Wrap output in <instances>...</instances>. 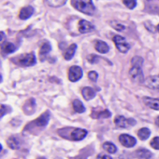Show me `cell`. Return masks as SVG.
<instances>
[{"label":"cell","instance_id":"15","mask_svg":"<svg viewBox=\"0 0 159 159\" xmlns=\"http://www.w3.org/2000/svg\"><path fill=\"white\" fill-rule=\"evenodd\" d=\"M143 102L146 106L151 109L159 110V99H154L150 97H143Z\"/></svg>","mask_w":159,"mask_h":159},{"label":"cell","instance_id":"21","mask_svg":"<svg viewBox=\"0 0 159 159\" xmlns=\"http://www.w3.org/2000/svg\"><path fill=\"white\" fill-rule=\"evenodd\" d=\"M82 96H83L84 100H86V101H90L96 96L95 90L93 89H91V88H88V87L84 88L82 90Z\"/></svg>","mask_w":159,"mask_h":159},{"label":"cell","instance_id":"6","mask_svg":"<svg viewBox=\"0 0 159 159\" xmlns=\"http://www.w3.org/2000/svg\"><path fill=\"white\" fill-rule=\"evenodd\" d=\"M113 42H114L117 49L122 53H127L130 48L129 44L127 42L125 37H123L121 35H114L113 36Z\"/></svg>","mask_w":159,"mask_h":159},{"label":"cell","instance_id":"17","mask_svg":"<svg viewBox=\"0 0 159 159\" xmlns=\"http://www.w3.org/2000/svg\"><path fill=\"white\" fill-rule=\"evenodd\" d=\"M52 48H51V44L49 42H44L41 47H40V49H39V58H40V61H44L46 56L48 55V53L51 51Z\"/></svg>","mask_w":159,"mask_h":159},{"label":"cell","instance_id":"27","mask_svg":"<svg viewBox=\"0 0 159 159\" xmlns=\"http://www.w3.org/2000/svg\"><path fill=\"white\" fill-rule=\"evenodd\" d=\"M123 3L128 7V8H130V9H133L135 7H136V5H137V1H135V0H130V1H123Z\"/></svg>","mask_w":159,"mask_h":159},{"label":"cell","instance_id":"4","mask_svg":"<svg viewBox=\"0 0 159 159\" xmlns=\"http://www.w3.org/2000/svg\"><path fill=\"white\" fill-rule=\"evenodd\" d=\"M71 4L76 9L87 15H93L96 9L93 2L90 0H77V1L72 0Z\"/></svg>","mask_w":159,"mask_h":159},{"label":"cell","instance_id":"11","mask_svg":"<svg viewBox=\"0 0 159 159\" xmlns=\"http://www.w3.org/2000/svg\"><path fill=\"white\" fill-rule=\"evenodd\" d=\"M22 110L26 115L31 116L36 110V102H35V100L34 99L27 100L25 102V103L23 104V106H22Z\"/></svg>","mask_w":159,"mask_h":159},{"label":"cell","instance_id":"14","mask_svg":"<svg viewBox=\"0 0 159 159\" xmlns=\"http://www.w3.org/2000/svg\"><path fill=\"white\" fill-rule=\"evenodd\" d=\"M21 143H22V141L19 137L17 136H10L7 140V144L8 145L9 148L13 149V150H16V149H19L21 147Z\"/></svg>","mask_w":159,"mask_h":159},{"label":"cell","instance_id":"23","mask_svg":"<svg viewBox=\"0 0 159 159\" xmlns=\"http://www.w3.org/2000/svg\"><path fill=\"white\" fill-rule=\"evenodd\" d=\"M111 116H112V114L108 110H102V111H99V112L94 111L93 114H92V117H94V118H108Z\"/></svg>","mask_w":159,"mask_h":159},{"label":"cell","instance_id":"30","mask_svg":"<svg viewBox=\"0 0 159 159\" xmlns=\"http://www.w3.org/2000/svg\"><path fill=\"white\" fill-rule=\"evenodd\" d=\"M88 77H89V79H90V80H92V81L96 82V81L97 80L98 75H97V72H95V71H91V72H89V73H88Z\"/></svg>","mask_w":159,"mask_h":159},{"label":"cell","instance_id":"19","mask_svg":"<svg viewBox=\"0 0 159 159\" xmlns=\"http://www.w3.org/2000/svg\"><path fill=\"white\" fill-rule=\"evenodd\" d=\"M95 48H96V50L97 51H98L99 53H102V54L107 53L109 51V49H110L109 46L105 42H103L101 40H98V41L96 42Z\"/></svg>","mask_w":159,"mask_h":159},{"label":"cell","instance_id":"10","mask_svg":"<svg viewBox=\"0 0 159 159\" xmlns=\"http://www.w3.org/2000/svg\"><path fill=\"white\" fill-rule=\"evenodd\" d=\"M143 83L147 88H149L151 89L159 90V75L149 76L144 80Z\"/></svg>","mask_w":159,"mask_h":159},{"label":"cell","instance_id":"29","mask_svg":"<svg viewBox=\"0 0 159 159\" xmlns=\"http://www.w3.org/2000/svg\"><path fill=\"white\" fill-rule=\"evenodd\" d=\"M111 24H112V26L114 29H116L117 31H122V30H124V29H125V26H124L123 24H121V23L117 22V21H112V22H111Z\"/></svg>","mask_w":159,"mask_h":159},{"label":"cell","instance_id":"24","mask_svg":"<svg viewBox=\"0 0 159 159\" xmlns=\"http://www.w3.org/2000/svg\"><path fill=\"white\" fill-rule=\"evenodd\" d=\"M150 134H151V131H150V129H147V128H142V129H141L138 131V137H140V139L142 140V141L147 140V139L149 138Z\"/></svg>","mask_w":159,"mask_h":159},{"label":"cell","instance_id":"33","mask_svg":"<svg viewBox=\"0 0 159 159\" xmlns=\"http://www.w3.org/2000/svg\"><path fill=\"white\" fill-rule=\"evenodd\" d=\"M156 124H157V126L159 128V116L157 117V119H156Z\"/></svg>","mask_w":159,"mask_h":159},{"label":"cell","instance_id":"31","mask_svg":"<svg viewBox=\"0 0 159 159\" xmlns=\"http://www.w3.org/2000/svg\"><path fill=\"white\" fill-rule=\"evenodd\" d=\"M97 159H112L110 156H108V155H104V154H100Z\"/></svg>","mask_w":159,"mask_h":159},{"label":"cell","instance_id":"25","mask_svg":"<svg viewBox=\"0 0 159 159\" xmlns=\"http://www.w3.org/2000/svg\"><path fill=\"white\" fill-rule=\"evenodd\" d=\"M103 149L106 150V151H107L108 153H110V154H115L116 151H117V147H116L113 143H109V142L103 143Z\"/></svg>","mask_w":159,"mask_h":159},{"label":"cell","instance_id":"2","mask_svg":"<svg viewBox=\"0 0 159 159\" xmlns=\"http://www.w3.org/2000/svg\"><path fill=\"white\" fill-rule=\"evenodd\" d=\"M57 133L64 139L71 140V141H82L83 140L86 135L87 131L82 129H76V128H64L58 129Z\"/></svg>","mask_w":159,"mask_h":159},{"label":"cell","instance_id":"36","mask_svg":"<svg viewBox=\"0 0 159 159\" xmlns=\"http://www.w3.org/2000/svg\"><path fill=\"white\" fill-rule=\"evenodd\" d=\"M0 82H1V75H0Z\"/></svg>","mask_w":159,"mask_h":159},{"label":"cell","instance_id":"13","mask_svg":"<svg viewBox=\"0 0 159 159\" xmlns=\"http://www.w3.org/2000/svg\"><path fill=\"white\" fill-rule=\"evenodd\" d=\"M34 13V7L31 6H26L21 8L19 13V18L21 20H27L29 19Z\"/></svg>","mask_w":159,"mask_h":159},{"label":"cell","instance_id":"5","mask_svg":"<svg viewBox=\"0 0 159 159\" xmlns=\"http://www.w3.org/2000/svg\"><path fill=\"white\" fill-rule=\"evenodd\" d=\"M11 61H13L15 64L23 66V67L32 66L36 63V56L33 52L22 54L20 56L14 57L13 59H11Z\"/></svg>","mask_w":159,"mask_h":159},{"label":"cell","instance_id":"26","mask_svg":"<svg viewBox=\"0 0 159 159\" xmlns=\"http://www.w3.org/2000/svg\"><path fill=\"white\" fill-rule=\"evenodd\" d=\"M10 112H11V108H10L9 106L4 105V104H0V119H1L4 116L7 115V114L10 113Z\"/></svg>","mask_w":159,"mask_h":159},{"label":"cell","instance_id":"16","mask_svg":"<svg viewBox=\"0 0 159 159\" xmlns=\"http://www.w3.org/2000/svg\"><path fill=\"white\" fill-rule=\"evenodd\" d=\"M16 50V47L10 42H4L1 45V53L4 55L11 54Z\"/></svg>","mask_w":159,"mask_h":159},{"label":"cell","instance_id":"12","mask_svg":"<svg viewBox=\"0 0 159 159\" xmlns=\"http://www.w3.org/2000/svg\"><path fill=\"white\" fill-rule=\"evenodd\" d=\"M78 25H79V31L82 34H86V33H89L92 30H94V25L85 20H81L79 21Z\"/></svg>","mask_w":159,"mask_h":159},{"label":"cell","instance_id":"7","mask_svg":"<svg viewBox=\"0 0 159 159\" xmlns=\"http://www.w3.org/2000/svg\"><path fill=\"white\" fill-rule=\"evenodd\" d=\"M114 122L117 127L122 128V129H127L129 127H132L136 124V120L133 118H126L123 116H118L115 117Z\"/></svg>","mask_w":159,"mask_h":159},{"label":"cell","instance_id":"9","mask_svg":"<svg viewBox=\"0 0 159 159\" xmlns=\"http://www.w3.org/2000/svg\"><path fill=\"white\" fill-rule=\"evenodd\" d=\"M119 141L120 143L127 148H131L133 146H135V144L137 143V141L134 137L128 135V134H122L119 137Z\"/></svg>","mask_w":159,"mask_h":159},{"label":"cell","instance_id":"37","mask_svg":"<svg viewBox=\"0 0 159 159\" xmlns=\"http://www.w3.org/2000/svg\"><path fill=\"white\" fill-rule=\"evenodd\" d=\"M39 159H45V158H39Z\"/></svg>","mask_w":159,"mask_h":159},{"label":"cell","instance_id":"28","mask_svg":"<svg viewBox=\"0 0 159 159\" xmlns=\"http://www.w3.org/2000/svg\"><path fill=\"white\" fill-rule=\"evenodd\" d=\"M151 146L154 148V149H157L159 150V137H155L152 141H151Z\"/></svg>","mask_w":159,"mask_h":159},{"label":"cell","instance_id":"34","mask_svg":"<svg viewBox=\"0 0 159 159\" xmlns=\"http://www.w3.org/2000/svg\"><path fill=\"white\" fill-rule=\"evenodd\" d=\"M1 150H2V146H1V144H0V152H1Z\"/></svg>","mask_w":159,"mask_h":159},{"label":"cell","instance_id":"1","mask_svg":"<svg viewBox=\"0 0 159 159\" xmlns=\"http://www.w3.org/2000/svg\"><path fill=\"white\" fill-rule=\"evenodd\" d=\"M50 120V112L46 111L37 119L32 121L31 123L27 124L24 128V132L28 133H37V130H42L48 124Z\"/></svg>","mask_w":159,"mask_h":159},{"label":"cell","instance_id":"20","mask_svg":"<svg viewBox=\"0 0 159 159\" xmlns=\"http://www.w3.org/2000/svg\"><path fill=\"white\" fill-rule=\"evenodd\" d=\"M76 48H77L76 44H71V45L67 48V50L65 51V53H64V58H65L67 61L71 60V59L73 58V56L75 55Z\"/></svg>","mask_w":159,"mask_h":159},{"label":"cell","instance_id":"3","mask_svg":"<svg viewBox=\"0 0 159 159\" xmlns=\"http://www.w3.org/2000/svg\"><path fill=\"white\" fill-rule=\"evenodd\" d=\"M132 67L129 71V75L132 79L136 82H144L143 80V73H142V64L143 59L142 57L136 56L132 59Z\"/></svg>","mask_w":159,"mask_h":159},{"label":"cell","instance_id":"8","mask_svg":"<svg viewBox=\"0 0 159 159\" xmlns=\"http://www.w3.org/2000/svg\"><path fill=\"white\" fill-rule=\"evenodd\" d=\"M82 70L81 67L79 66H71L68 70V79L71 82H76L78 80H80L82 76Z\"/></svg>","mask_w":159,"mask_h":159},{"label":"cell","instance_id":"35","mask_svg":"<svg viewBox=\"0 0 159 159\" xmlns=\"http://www.w3.org/2000/svg\"><path fill=\"white\" fill-rule=\"evenodd\" d=\"M157 31H158V32H159V24H158V25H157Z\"/></svg>","mask_w":159,"mask_h":159},{"label":"cell","instance_id":"22","mask_svg":"<svg viewBox=\"0 0 159 159\" xmlns=\"http://www.w3.org/2000/svg\"><path fill=\"white\" fill-rule=\"evenodd\" d=\"M72 105H73L74 111L77 112V113H79V114H82V113H83L85 111V107H84L83 103L80 100H78V99H76V100L73 101Z\"/></svg>","mask_w":159,"mask_h":159},{"label":"cell","instance_id":"32","mask_svg":"<svg viewBox=\"0 0 159 159\" xmlns=\"http://www.w3.org/2000/svg\"><path fill=\"white\" fill-rule=\"evenodd\" d=\"M5 39H6V35L3 32H0V45L3 44L5 42Z\"/></svg>","mask_w":159,"mask_h":159},{"label":"cell","instance_id":"18","mask_svg":"<svg viewBox=\"0 0 159 159\" xmlns=\"http://www.w3.org/2000/svg\"><path fill=\"white\" fill-rule=\"evenodd\" d=\"M136 157L138 159H152L153 154L147 149L141 148L136 152Z\"/></svg>","mask_w":159,"mask_h":159}]
</instances>
